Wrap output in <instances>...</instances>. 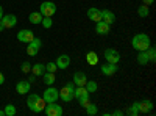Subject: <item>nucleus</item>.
Segmentation results:
<instances>
[{
  "instance_id": "1",
  "label": "nucleus",
  "mask_w": 156,
  "mask_h": 116,
  "mask_svg": "<svg viewBox=\"0 0 156 116\" xmlns=\"http://www.w3.org/2000/svg\"><path fill=\"white\" fill-rule=\"evenodd\" d=\"M131 46H133V49L137 50V52L147 50V49L151 46L150 36H148L147 33H137V35H134L133 39H131Z\"/></svg>"
},
{
  "instance_id": "2",
  "label": "nucleus",
  "mask_w": 156,
  "mask_h": 116,
  "mask_svg": "<svg viewBox=\"0 0 156 116\" xmlns=\"http://www.w3.org/2000/svg\"><path fill=\"white\" fill-rule=\"evenodd\" d=\"M45 104H47V102H45L41 96H39V94H36V93H31V94H28V97H27V105H28V108H30L33 113H41V111H44Z\"/></svg>"
},
{
  "instance_id": "3",
  "label": "nucleus",
  "mask_w": 156,
  "mask_h": 116,
  "mask_svg": "<svg viewBox=\"0 0 156 116\" xmlns=\"http://www.w3.org/2000/svg\"><path fill=\"white\" fill-rule=\"evenodd\" d=\"M39 13L44 17H51L56 13V5L53 2H42L41 6H39Z\"/></svg>"
},
{
  "instance_id": "4",
  "label": "nucleus",
  "mask_w": 156,
  "mask_h": 116,
  "mask_svg": "<svg viewBox=\"0 0 156 116\" xmlns=\"http://www.w3.org/2000/svg\"><path fill=\"white\" fill-rule=\"evenodd\" d=\"M42 99L47 102V104H50V102H56V100L59 99V89L53 88V85H50L45 91H44Z\"/></svg>"
},
{
  "instance_id": "5",
  "label": "nucleus",
  "mask_w": 156,
  "mask_h": 116,
  "mask_svg": "<svg viewBox=\"0 0 156 116\" xmlns=\"http://www.w3.org/2000/svg\"><path fill=\"white\" fill-rule=\"evenodd\" d=\"M44 113L47 116H61L62 114V107L58 105L56 102H50V104H45Z\"/></svg>"
},
{
  "instance_id": "6",
  "label": "nucleus",
  "mask_w": 156,
  "mask_h": 116,
  "mask_svg": "<svg viewBox=\"0 0 156 116\" xmlns=\"http://www.w3.org/2000/svg\"><path fill=\"white\" fill-rule=\"evenodd\" d=\"M41 46H42L41 39H39V38H33V41H30L28 46H27V54H28L30 57L37 55V52H39V49H41Z\"/></svg>"
},
{
  "instance_id": "7",
  "label": "nucleus",
  "mask_w": 156,
  "mask_h": 116,
  "mask_svg": "<svg viewBox=\"0 0 156 116\" xmlns=\"http://www.w3.org/2000/svg\"><path fill=\"white\" fill-rule=\"evenodd\" d=\"M103 55H105V60H106L108 63L119 64V61H120V54L117 52L115 49H106L105 52H103Z\"/></svg>"
},
{
  "instance_id": "8",
  "label": "nucleus",
  "mask_w": 156,
  "mask_h": 116,
  "mask_svg": "<svg viewBox=\"0 0 156 116\" xmlns=\"http://www.w3.org/2000/svg\"><path fill=\"white\" fill-rule=\"evenodd\" d=\"M100 71H101V74H105V75H114L117 71H119V66L117 64H114V63H105V64H101L100 66Z\"/></svg>"
},
{
  "instance_id": "9",
  "label": "nucleus",
  "mask_w": 156,
  "mask_h": 116,
  "mask_svg": "<svg viewBox=\"0 0 156 116\" xmlns=\"http://www.w3.org/2000/svg\"><path fill=\"white\" fill-rule=\"evenodd\" d=\"M109 30H111V25L106 24V22H103V21H98L97 25H95V33L100 35V36H106V35H109Z\"/></svg>"
},
{
  "instance_id": "10",
  "label": "nucleus",
  "mask_w": 156,
  "mask_h": 116,
  "mask_svg": "<svg viewBox=\"0 0 156 116\" xmlns=\"http://www.w3.org/2000/svg\"><path fill=\"white\" fill-rule=\"evenodd\" d=\"M2 24H3L5 28H12V27H16V24H17V17L14 14H3Z\"/></svg>"
},
{
  "instance_id": "11",
  "label": "nucleus",
  "mask_w": 156,
  "mask_h": 116,
  "mask_svg": "<svg viewBox=\"0 0 156 116\" xmlns=\"http://www.w3.org/2000/svg\"><path fill=\"white\" fill-rule=\"evenodd\" d=\"M33 38H34V35H33V32L31 30H20L19 33H17V39L20 41V43H30V41H33Z\"/></svg>"
},
{
  "instance_id": "12",
  "label": "nucleus",
  "mask_w": 156,
  "mask_h": 116,
  "mask_svg": "<svg viewBox=\"0 0 156 116\" xmlns=\"http://www.w3.org/2000/svg\"><path fill=\"white\" fill-rule=\"evenodd\" d=\"M72 82H73L76 86H84V85H86V82H87V77H86V74H84V72L78 71V72H75V74H73Z\"/></svg>"
},
{
  "instance_id": "13",
  "label": "nucleus",
  "mask_w": 156,
  "mask_h": 116,
  "mask_svg": "<svg viewBox=\"0 0 156 116\" xmlns=\"http://www.w3.org/2000/svg\"><path fill=\"white\" fill-rule=\"evenodd\" d=\"M30 88H31V83L28 80H20L17 85H16V91L19 94H28L30 93Z\"/></svg>"
},
{
  "instance_id": "14",
  "label": "nucleus",
  "mask_w": 156,
  "mask_h": 116,
  "mask_svg": "<svg viewBox=\"0 0 156 116\" xmlns=\"http://www.w3.org/2000/svg\"><path fill=\"white\" fill-rule=\"evenodd\" d=\"M55 63H56L58 69H67L70 66V57L69 55H59Z\"/></svg>"
},
{
  "instance_id": "15",
  "label": "nucleus",
  "mask_w": 156,
  "mask_h": 116,
  "mask_svg": "<svg viewBox=\"0 0 156 116\" xmlns=\"http://www.w3.org/2000/svg\"><path fill=\"white\" fill-rule=\"evenodd\" d=\"M59 99L62 100V102H70L72 99H73V93L70 91V89L64 85L61 89H59Z\"/></svg>"
},
{
  "instance_id": "16",
  "label": "nucleus",
  "mask_w": 156,
  "mask_h": 116,
  "mask_svg": "<svg viewBox=\"0 0 156 116\" xmlns=\"http://www.w3.org/2000/svg\"><path fill=\"white\" fill-rule=\"evenodd\" d=\"M87 17L90 21H94V22L101 21V9H98V8H89L87 9Z\"/></svg>"
},
{
  "instance_id": "17",
  "label": "nucleus",
  "mask_w": 156,
  "mask_h": 116,
  "mask_svg": "<svg viewBox=\"0 0 156 116\" xmlns=\"http://www.w3.org/2000/svg\"><path fill=\"white\" fill-rule=\"evenodd\" d=\"M101 21L111 25V24L115 22V14H114L112 11H109V9H103L101 11Z\"/></svg>"
},
{
  "instance_id": "18",
  "label": "nucleus",
  "mask_w": 156,
  "mask_h": 116,
  "mask_svg": "<svg viewBox=\"0 0 156 116\" xmlns=\"http://www.w3.org/2000/svg\"><path fill=\"white\" fill-rule=\"evenodd\" d=\"M151 110H153V102L151 100L139 102V113H150Z\"/></svg>"
},
{
  "instance_id": "19",
  "label": "nucleus",
  "mask_w": 156,
  "mask_h": 116,
  "mask_svg": "<svg viewBox=\"0 0 156 116\" xmlns=\"http://www.w3.org/2000/svg\"><path fill=\"white\" fill-rule=\"evenodd\" d=\"M86 61H87V64H90V66H97L98 64V55L90 50V52H87V55H86Z\"/></svg>"
},
{
  "instance_id": "20",
  "label": "nucleus",
  "mask_w": 156,
  "mask_h": 116,
  "mask_svg": "<svg viewBox=\"0 0 156 116\" xmlns=\"http://www.w3.org/2000/svg\"><path fill=\"white\" fill-rule=\"evenodd\" d=\"M42 14L39 11H34V13H31V14L28 16V21H30V24H33V25H37V24H41V21H42Z\"/></svg>"
},
{
  "instance_id": "21",
  "label": "nucleus",
  "mask_w": 156,
  "mask_h": 116,
  "mask_svg": "<svg viewBox=\"0 0 156 116\" xmlns=\"http://www.w3.org/2000/svg\"><path fill=\"white\" fill-rule=\"evenodd\" d=\"M31 72H33V75H42L45 72V64H42V63L33 64V66H31Z\"/></svg>"
},
{
  "instance_id": "22",
  "label": "nucleus",
  "mask_w": 156,
  "mask_h": 116,
  "mask_svg": "<svg viewBox=\"0 0 156 116\" xmlns=\"http://www.w3.org/2000/svg\"><path fill=\"white\" fill-rule=\"evenodd\" d=\"M42 77H44V83H45L47 86L53 85V83H55V80H56V79H55V74H53V72H47V71H45V72L42 74Z\"/></svg>"
},
{
  "instance_id": "23",
  "label": "nucleus",
  "mask_w": 156,
  "mask_h": 116,
  "mask_svg": "<svg viewBox=\"0 0 156 116\" xmlns=\"http://www.w3.org/2000/svg\"><path fill=\"white\" fill-rule=\"evenodd\" d=\"M78 99V104H80L83 108H86L89 104H90V97H89V93H84V94H81L80 97H76Z\"/></svg>"
},
{
  "instance_id": "24",
  "label": "nucleus",
  "mask_w": 156,
  "mask_h": 116,
  "mask_svg": "<svg viewBox=\"0 0 156 116\" xmlns=\"http://www.w3.org/2000/svg\"><path fill=\"white\" fill-rule=\"evenodd\" d=\"M137 14H139V17H148V14H150L148 5H144V3H142V5L137 8Z\"/></svg>"
},
{
  "instance_id": "25",
  "label": "nucleus",
  "mask_w": 156,
  "mask_h": 116,
  "mask_svg": "<svg viewBox=\"0 0 156 116\" xmlns=\"http://www.w3.org/2000/svg\"><path fill=\"white\" fill-rule=\"evenodd\" d=\"M137 63H139V64H147V63H150V58H148L147 50H142V52H139V55H137Z\"/></svg>"
},
{
  "instance_id": "26",
  "label": "nucleus",
  "mask_w": 156,
  "mask_h": 116,
  "mask_svg": "<svg viewBox=\"0 0 156 116\" xmlns=\"http://www.w3.org/2000/svg\"><path fill=\"white\" fill-rule=\"evenodd\" d=\"M84 88H86V91L90 94V93H95V91H97L98 85H97V82H94V80H87L86 85H84Z\"/></svg>"
},
{
  "instance_id": "27",
  "label": "nucleus",
  "mask_w": 156,
  "mask_h": 116,
  "mask_svg": "<svg viewBox=\"0 0 156 116\" xmlns=\"http://www.w3.org/2000/svg\"><path fill=\"white\" fill-rule=\"evenodd\" d=\"M98 113V108H97V105H94L92 102H90V104L86 107V114L87 116H95Z\"/></svg>"
},
{
  "instance_id": "28",
  "label": "nucleus",
  "mask_w": 156,
  "mask_h": 116,
  "mask_svg": "<svg viewBox=\"0 0 156 116\" xmlns=\"http://www.w3.org/2000/svg\"><path fill=\"white\" fill-rule=\"evenodd\" d=\"M128 114L129 116H137L139 114V102H134V104L128 108Z\"/></svg>"
},
{
  "instance_id": "29",
  "label": "nucleus",
  "mask_w": 156,
  "mask_h": 116,
  "mask_svg": "<svg viewBox=\"0 0 156 116\" xmlns=\"http://www.w3.org/2000/svg\"><path fill=\"white\" fill-rule=\"evenodd\" d=\"M3 111H5V116H14L16 114V107L8 104V105H5V110Z\"/></svg>"
},
{
  "instance_id": "30",
  "label": "nucleus",
  "mask_w": 156,
  "mask_h": 116,
  "mask_svg": "<svg viewBox=\"0 0 156 116\" xmlns=\"http://www.w3.org/2000/svg\"><path fill=\"white\" fill-rule=\"evenodd\" d=\"M45 71L47 72H56L58 71V66H56V63H53V61H50V63H47V66H45Z\"/></svg>"
},
{
  "instance_id": "31",
  "label": "nucleus",
  "mask_w": 156,
  "mask_h": 116,
  "mask_svg": "<svg viewBox=\"0 0 156 116\" xmlns=\"http://www.w3.org/2000/svg\"><path fill=\"white\" fill-rule=\"evenodd\" d=\"M41 24H42V27H44V28H50L51 25H53V21H51V17H42Z\"/></svg>"
},
{
  "instance_id": "32",
  "label": "nucleus",
  "mask_w": 156,
  "mask_h": 116,
  "mask_svg": "<svg viewBox=\"0 0 156 116\" xmlns=\"http://www.w3.org/2000/svg\"><path fill=\"white\" fill-rule=\"evenodd\" d=\"M147 54H148L150 61H154V60H156V49H154V47H151V46H150V47L147 49Z\"/></svg>"
},
{
  "instance_id": "33",
  "label": "nucleus",
  "mask_w": 156,
  "mask_h": 116,
  "mask_svg": "<svg viewBox=\"0 0 156 116\" xmlns=\"http://www.w3.org/2000/svg\"><path fill=\"white\" fill-rule=\"evenodd\" d=\"M20 69H22V72H30V71H31V64H30L28 61H23L22 66H20Z\"/></svg>"
},
{
  "instance_id": "34",
  "label": "nucleus",
  "mask_w": 156,
  "mask_h": 116,
  "mask_svg": "<svg viewBox=\"0 0 156 116\" xmlns=\"http://www.w3.org/2000/svg\"><path fill=\"white\" fill-rule=\"evenodd\" d=\"M153 2H154V0H142V3H144V5H153Z\"/></svg>"
},
{
  "instance_id": "35",
  "label": "nucleus",
  "mask_w": 156,
  "mask_h": 116,
  "mask_svg": "<svg viewBox=\"0 0 156 116\" xmlns=\"http://www.w3.org/2000/svg\"><path fill=\"white\" fill-rule=\"evenodd\" d=\"M112 114L114 116H120V114H123V111L122 110H115V111H112Z\"/></svg>"
},
{
  "instance_id": "36",
  "label": "nucleus",
  "mask_w": 156,
  "mask_h": 116,
  "mask_svg": "<svg viewBox=\"0 0 156 116\" xmlns=\"http://www.w3.org/2000/svg\"><path fill=\"white\" fill-rule=\"evenodd\" d=\"M5 83V77H3V74L0 72V85H3Z\"/></svg>"
},
{
  "instance_id": "37",
  "label": "nucleus",
  "mask_w": 156,
  "mask_h": 116,
  "mask_svg": "<svg viewBox=\"0 0 156 116\" xmlns=\"http://www.w3.org/2000/svg\"><path fill=\"white\" fill-rule=\"evenodd\" d=\"M3 17V8H2V5H0V19Z\"/></svg>"
},
{
  "instance_id": "38",
  "label": "nucleus",
  "mask_w": 156,
  "mask_h": 116,
  "mask_svg": "<svg viewBox=\"0 0 156 116\" xmlns=\"http://www.w3.org/2000/svg\"><path fill=\"white\" fill-rule=\"evenodd\" d=\"M34 77H36V75H31L30 79H28V82H30V83H33V82H34Z\"/></svg>"
},
{
  "instance_id": "39",
  "label": "nucleus",
  "mask_w": 156,
  "mask_h": 116,
  "mask_svg": "<svg viewBox=\"0 0 156 116\" xmlns=\"http://www.w3.org/2000/svg\"><path fill=\"white\" fill-rule=\"evenodd\" d=\"M2 30H5V27H3V24H2V19H0V32Z\"/></svg>"
},
{
  "instance_id": "40",
  "label": "nucleus",
  "mask_w": 156,
  "mask_h": 116,
  "mask_svg": "<svg viewBox=\"0 0 156 116\" xmlns=\"http://www.w3.org/2000/svg\"><path fill=\"white\" fill-rule=\"evenodd\" d=\"M0 116H5V111L3 110H0Z\"/></svg>"
}]
</instances>
